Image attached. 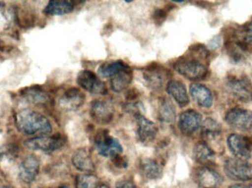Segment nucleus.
Here are the masks:
<instances>
[{"mask_svg":"<svg viewBox=\"0 0 252 188\" xmlns=\"http://www.w3.org/2000/svg\"><path fill=\"white\" fill-rule=\"evenodd\" d=\"M195 178L201 188H219L223 181L219 173L207 167L198 169Z\"/></svg>","mask_w":252,"mask_h":188,"instance_id":"dca6fc26","label":"nucleus"},{"mask_svg":"<svg viewBox=\"0 0 252 188\" xmlns=\"http://www.w3.org/2000/svg\"><path fill=\"white\" fill-rule=\"evenodd\" d=\"M15 122L18 130L26 135L47 136L53 130L48 118L36 111L25 109L16 114Z\"/></svg>","mask_w":252,"mask_h":188,"instance_id":"f257e3e1","label":"nucleus"},{"mask_svg":"<svg viewBox=\"0 0 252 188\" xmlns=\"http://www.w3.org/2000/svg\"></svg>","mask_w":252,"mask_h":188,"instance_id":"e433bc0d","label":"nucleus"},{"mask_svg":"<svg viewBox=\"0 0 252 188\" xmlns=\"http://www.w3.org/2000/svg\"><path fill=\"white\" fill-rule=\"evenodd\" d=\"M86 96L81 90L70 88L59 98V106L62 110L72 112L78 110L85 103Z\"/></svg>","mask_w":252,"mask_h":188,"instance_id":"423d86ee","label":"nucleus"},{"mask_svg":"<svg viewBox=\"0 0 252 188\" xmlns=\"http://www.w3.org/2000/svg\"><path fill=\"white\" fill-rule=\"evenodd\" d=\"M158 117L163 124H174L176 118V109L170 99L166 97L160 98L158 104Z\"/></svg>","mask_w":252,"mask_h":188,"instance_id":"6ab92c4d","label":"nucleus"},{"mask_svg":"<svg viewBox=\"0 0 252 188\" xmlns=\"http://www.w3.org/2000/svg\"><path fill=\"white\" fill-rule=\"evenodd\" d=\"M136 121L139 140L143 143H151L154 141L158 133L157 125L151 120L148 119L140 114L136 115Z\"/></svg>","mask_w":252,"mask_h":188,"instance_id":"4468645a","label":"nucleus"},{"mask_svg":"<svg viewBox=\"0 0 252 188\" xmlns=\"http://www.w3.org/2000/svg\"><path fill=\"white\" fill-rule=\"evenodd\" d=\"M116 188H136V187L132 182L128 180H122L117 183Z\"/></svg>","mask_w":252,"mask_h":188,"instance_id":"7c9ffc66","label":"nucleus"},{"mask_svg":"<svg viewBox=\"0 0 252 188\" xmlns=\"http://www.w3.org/2000/svg\"><path fill=\"white\" fill-rule=\"evenodd\" d=\"M224 171L231 180L235 181H250L252 180V165L247 161L230 158L224 163Z\"/></svg>","mask_w":252,"mask_h":188,"instance_id":"7ed1b4c3","label":"nucleus"},{"mask_svg":"<svg viewBox=\"0 0 252 188\" xmlns=\"http://www.w3.org/2000/svg\"><path fill=\"white\" fill-rule=\"evenodd\" d=\"M97 188H110L106 185H100Z\"/></svg>","mask_w":252,"mask_h":188,"instance_id":"72a5a7b5","label":"nucleus"},{"mask_svg":"<svg viewBox=\"0 0 252 188\" xmlns=\"http://www.w3.org/2000/svg\"><path fill=\"white\" fill-rule=\"evenodd\" d=\"M140 169L145 178L157 180L161 175V169L158 162L151 158L143 159L140 163Z\"/></svg>","mask_w":252,"mask_h":188,"instance_id":"393cba45","label":"nucleus"},{"mask_svg":"<svg viewBox=\"0 0 252 188\" xmlns=\"http://www.w3.org/2000/svg\"><path fill=\"white\" fill-rule=\"evenodd\" d=\"M129 68V66L122 60L104 63L99 68L98 73L103 78H111L121 74Z\"/></svg>","mask_w":252,"mask_h":188,"instance_id":"5701e85b","label":"nucleus"},{"mask_svg":"<svg viewBox=\"0 0 252 188\" xmlns=\"http://www.w3.org/2000/svg\"><path fill=\"white\" fill-rule=\"evenodd\" d=\"M75 9V3L72 1L53 0L46 5L44 12L50 16H63L72 13Z\"/></svg>","mask_w":252,"mask_h":188,"instance_id":"412c9836","label":"nucleus"},{"mask_svg":"<svg viewBox=\"0 0 252 188\" xmlns=\"http://www.w3.org/2000/svg\"><path fill=\"white\" fill-rule=\"evenodd\" d=\"M174 69L179 75L190 81L204 79L207 74V69L198 59H182L174 64Z\"/></svg>","mask_w":252,"mask_h":188,"instance_id":"f03ea898","label":"nucleus"},{"mask_svg":"<svg viewBox=\"0 0 252 188\" xmlns=\"http://www.w3.org/2000/svg\"><path fill=\"white\" fill-rule=\"evenodd\" d=\"M202 122V116L194 109H188L179 117V127L183 134L189 135L199 129Z\"/></svg>","mask_w":252,"mask_h":188,"instance_id":"ddd939ff","label":"nucleus"},{"mask_svg":"<svg viewBox=\"0 0 252 188\" xmlns=\"http://www.w3.org/2000/svg\"><path fill=\"white\" fill-rule=\"evenodd\" d=\"M40 162L34 155L27 157L19 166V176L25 183H31L35 180L39 172Z\"/></svg>","mask_w":252,"mask_h":188,"instance_id":"2eb2a0df","label":"nucleus"},{"mask_svg":"<svg viewBox=\"0 0 252 188\" xmlns=\"http://www.w3.org/2000/svg\"><path fill=\"white\" fill-rule=\"evenodd\" d=\"M166 91L179 106H187L189 104V99L186 86L183 82L179 81H171L168 82Z\"/></svg>","mask_w":252,"mask_h":188,"instance_id":"f3484780","label":"nucleus"},{"mask_svg":"<svg viewBox=\"0 0 252 188\" xmlns=\"http://www.w3.org/2000/svg\"><path fill=\"white\" fill-rule=\"evenodd\" d=\"M243 45L246 47H250L252 49V22L247 25L245 31H244V41Z\"/></svg>","mask_w":252,"mask_h":188,"instance_id":"c85d7f7f","label":"nucleus"},{"mask_svg":"<svg viewBox=\"0 0 252 188\" xmlns=\"http://www.w3.org/2000/svg\"><path fill=\"white\" fill-rule=\"evenodd\" d=\"M167 77V71L158 65L148 66L142 73L145 85L153 90L162 88Z\"/></svg>","mask_w":252,"mask_h":188,"instance_id":"9b49d317","label":"nucleus"},{"mask_svg":"<svg viewBox=\"0 0 252 188\" xmlns=\"http://www.w3.org/2000/svg\"><path fill=\"white\" fill-rule=\"evenodd\" d=\"M22 95L28 102L35 105H44L50 101V96L38 87H31L22 90Z\"/></svg>","mask_w":252,"mask_h":188,"instance_id":"4be33fe9","label":"nucleus"},{"mask_svg":"<svg viewBox=\"0 0 252 188\" xmlns=\"http://www.w3.org/2000/svg\"><path fill=\"white\" fill-rule=\"evenodd\" d=\"M113 107L109 102L105 100L94 101L90 108V115L93 119L99 124H109L114 118Z\"/></svg>","mask_w":252,"mask_h":188,"instance_id":"6e6552de","label":"nucleus"},{"mask_svg":"<svg viewBox=\"0 0 252 188\" xmlns=\"http://www.w3.org/2000/svg\"><path fill=\"white\" fill-rule=\"evenodd\" d=\"M228 146L229 150L236 157L243 161L250 159L252 155V143L244 136L232 134L228 137Z\"/></svg>","mask_w":252,"mask_h":188,"instance_id":"9d476101","label":"nucleus"},{"mask_svg":"<svg viewBox=\"0 0 252 188\" xmlns=\"http://www.w3.org/2000/svg\"><path fill=\"white\" fill-rule=\"evenodd\" d=\"M226 121L233 128L248 131L252 128V112L247 109L235 108L227 112Z\"/></svg>","mask_w":252,"mask_h":188,"instance_id":"0eeeda50","label":"nucleus"},{"mask_svg":"<svg viewBox=\"0 0 252 188\" xmlns=\"http://www.w3.org/2000/svg\"><path fill=\"white\" fill-rule=\"evenodd\" d=\"M221 127L219 122L211 118H207L202 124V134L207 140H215L220 135Z\"/></svg>","mask_w":252,"mask_h":188,"instance_id":"bb28decb","label":"nucleus"},{"mask_svg":"<svg viewBox=\"0 0 252 188\" xmlns=\"http://www.w3.org/2000/svg\"><path fill=\"white\" fill-rule=\"evenodd\" d=\"M229 188H252V186H247V185L235 184L230 186Z\"/></svg>","mask_w":252,"mask_h":188,"instance_id":"473e14b6","label":"nucleus"},{"mask_svg":"<svg viewBox=\"0 0 252 188\" xmlns=\"http://www.w3.org/2000/svg\"><path fill=\"white\" fill-rule=\"evenodd\" d=\"M65 139L60 134L53 136H41L28 139L25 145L28 149L33 151L42 152H54L63 147L65 144Z\"/></svg>","mask_w":252,"mask_h":188,"instance_id":"20e7f679","label":"nucleus"},{"mask_svg":"<svg viewBox=\"0 0 252 188\" xmlns=\"http://www.w3.org/2000/svg\"><path fill=\"white\" fill-rule=\"evenodd\" d=\"M70 188L67 187V186H64V187H62V188Z\"/></svg>","mask_w":252,"mask_h":188,"instance_id":"f704fd0d","label":"nucleus"},{"mask_svg":"<svg viewBox=\"0 0 252 188\" xmlns=\"http://www.w3.org/2000/svg\"><path fill=\"white\" fill-rule=\"evenodd\" d=\"M99 186L98 178L94 174H83L76 178V188H97Z\"/></svg>","mask_w":252,"mask_h":188,"instance_id":"cd10ccee","label":"nucleus"},{"mask_svg":"<svg viewBox=\"0 0 252 188\" xmlns=\"http://www.w3.org/2000/svg\"><path fill=\"white\" fill-rule=\"evenodd\" d=\"M167 17V12L163 9H158L154 12V19L155 22L158 25H161L165 20Z\"/></svg>","mask_w":252,"mask_h":188,"instance_id":"c756f323","label":"nucleus"},{"mask_svg":"<svg viewBox=\"0 0 252 188\" xmlns=\"http://www.w3.org/2000/svg\"><path fill=\"white\" fill-rule=\"evenodd\" d=\"M132 80H133V72L129 67L111 79V87L115 92H122L130 85Z\"/></svg>","mask_w":252,"mask_h":188,"instance_id":"b1692460","label":"nucleus"},{"mask_svg":"<svg viewBox=\"0 0 252 188\" xmlns=\"http://www.w3.org/2000/svg\"><path fill=\"white\" fill-rule=\"evenodd\" d=\"M138 94H139V93H138V91H136V90H130V91L127 92V99H128V100H133V99L137 97Z\"/></svg>","mask_w":252,"mask_h":188,"instance_id":"2f4dec72","label":"nucleus"},{"mask_svg":"<svg viewBox=\"0 0 252 188\" xmlns=\"http://www.w3.org/2000/svg\"><path fill=\"white\" fill-rule=\"evenodd\" d=\"M74 166L82 172L91 173L95 169L91 155L85 149H78L72 158Z\"/></svg>","mask_w":252,"mask_h":188,"instance_id":"aec40b11","label":"nucleus"},{"mask_svg":"<svg viewBox=\"0 0 252 188\" xmlns=\"http://www.w3.org/2000/svg\"><path fill=\"white\" fill-rule=\"evenodd\" d=\"M97 152L106 158H115L123 152L122 145L119 140L106 133H103L96 140Z\"/></svg>","mask_w":252,"mask_h":188,"instance_id":"1a4fd4ad","label":"nucleus"},{"mask_svg":"<svg viewBox=\"0 0 252 188\" xmlns=\"http://www.w3.org/2000/svg\"><path fill=\"white\" fill-rule=\"evenodd\" d=\"M190 94L193 100L201 107L209 108L213 105V94L205 85L192 84L190 86Z\"/></svg>","mask_w":252,"mask_h":188,"instance_id":"a211bd4d","label":"nucleus"},{"mask_svg":"<svg viewBox=\"0 0 252 188\" xmlns=\"http://www.w3.org/2000/svg\"><path fill=\"white\" fill-rule=\"evenodd\" d=\"M194 158L201 164L211 163L215 160L213 149L205 143H198L194 149Z\"/></svg>","mask_w":252,"mask_h":188,"instance_id":"a878e982","label":"nucleus"},{"mask_svg":"<svg viewBox=\"0 0 252 188\" xmlns=\"http://www.w3.org/2000/svg\"><path fill=\"white\" fill-rule=\"evenodd\" d=\"M78 85L89 93L96 95H106L107 88L106 85L97 78L94 72L90 70H83L77 77Z\"/></svg>","mask_w":252,"mask_h":188,"instance_id":"39448f33","label":"nucleus"},{"mask_svg":"<svg viewBox=\"0 0 252 188\" xmlns=\"http://www.w3.org/2000/svg\"><path fill=\"white\" fill-rule=\"evenodd\" d=\"M1 4H2V2H1V1H0V7H1Z\"/></svg>","mask_w":252,"mask_h":188,"instance_id":"c9c22d12","label":"nucleus"},{"mask_svg":"<svg viewBox=\"0 0 252 188\" xmlns=\"http://www.w3.org/2000/svg\"><path fill=\"white\" fill-rule=\"evenodd\" d=\"M227 88L235 97L243 102L252 100V85L244 78H230L227 81Z\"/></svg>","mask_w":252,"mask_h":188,"instance_id":"f8f14e48","label":"nucleus"}]
</instances>
